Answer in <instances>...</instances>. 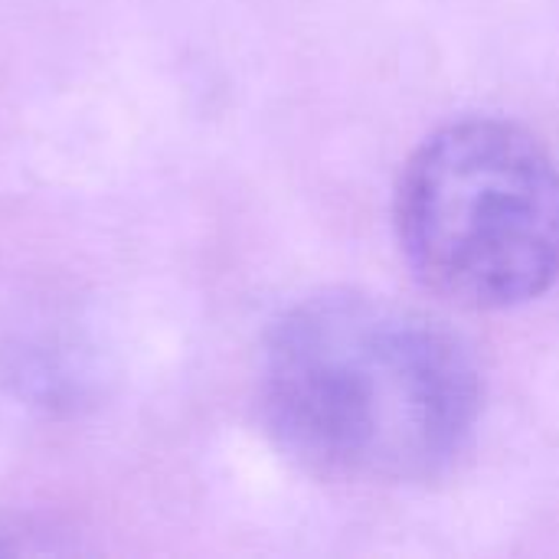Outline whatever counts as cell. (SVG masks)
I'll return each instance as SVG.
<instances>
[{"label":"cell","mask_w":559,"mask_h":559,"mask_svg":"<svg viewBox=\"0 0 559 559\" xmlns=\"http://www.w3.org/2000/svg\"><path fill=\"white\" fill-rule=\"evenodd\" d=\"M259 396L288 459L357 488L445 475L481 413L478 367L459 337L367 292H321L288 308L265 341Z\"/></svg>","instance_id":"6da1fadb"},{"label":"cell","mask_w":559,"mask_h":559,"mask_svg":"<svg viewBox=\"0 0 559 559\" xmlns=\"http://www.w3.org/2000/svg\"><path fill=\"white\" fill-rule=\"evenodd\" d=\"M393 219L413 275L459 308H518L559 278V164L518 124L468 118L426 138Z\"/></svg>","instance_id":"7a4b0ae2"}]
</instances>
